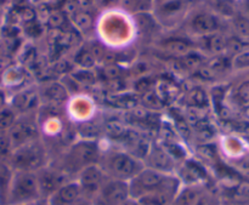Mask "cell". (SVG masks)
<instances>
[{
	"instance_id": "6da1fadb",
	"label": "cell",
	"mask_w": 249,
	"mask_h": 205,
	"mask_svg": "<svg viewBox=\"0 0 249 205\" xmlns=\"http://www.w3.org/2000/svg\"><path fill=\"white\" fill-rule=\"evenodd\" d=\"M180 184L181 181L179 177L174 176V174H165L151 168H145L129 181V192L134 199L155 192H162L175 198L180 191Z\"/></svg>"
},
{
	"instance_id": "52a82bcc",
	"label": "cell",
	"mask_w": 249,
	"mask_h": 205,
	"mask_svg": "<svg viewBox=\"0 0 249 205\" xmlns=\"http://www.w3.org/2000/svg\"><path fill=\"white\" fill-rule=\"evenodd\" d=\"M130 198L129 182L107 177L99 194L94 199L95 205H119Z\"/></svg>"
},
{
	"instance_id": "8d00e7d4",
	"label": "cell",
	"mask_w": 249,
	"mask_h": 205,
	"mask_svg": "<svg viewBox=\"0 0 249 205\" xmlns=\"http://www.w3.org/2000/svg\"><path fill=\"white\" fill-rule=\"evenodd\" d=\"M237 168L240 171H242L243 174L249 175V157L243 158L240 162L237 163Z\"/></svg>"
},
{
	"instance_id": "bcb514c9",
	"label": "cell",
	"mask_w": 249,
	"mask_h": 205,
	"mask_svg": "<svg viewBox=\"0 0 249 205\" xmlns=\"http://www.w3.org/2000/svg\"><path fill=\"white\" fill-rule=\"evenodd\" d=\"M247 114H248V117H249V108H248V111H247Z\"/></svg>"
},
{
	"instance_id": "277c9868",
	"label": "cell",
	"mask_w": 249,
	"mask_h": 205,
	"mask_svg": "<svg viewBox=\"0 0 249 205\" xmlns=\"http://www.w3.org/2000/svg\"><path fill=\"white\" fill-rule=\"evenodd\" d=\"M99 157V148L92 141L87 140L75 143L66 157L63 172L68 176L72 174H79L85 168L97 164Z\"/></svg>"
},
{
	"instance_id": "74e56055",
	"label": "cell",
	"mask_w": 249,
	"mask_h": 205,
	"mask_svg": "<svg viewBox=\"0 0 249 205\" xmlns=\"http://www.w3.org/2000/svg\"><path fill=\"white\" fill-rule=\"evenodd\" d=\"M119 68L117 66H108V67L105 69V74L108 78H117L119 75Z\"/></svg>"
},
{
	"instance_id": "83f0119b",
	"label": "cell",
	"mask_w": 249,
	"mask_h": 205,
	"mask_svg": "<svg viewBox=\"0 0 249 205\" xmlns=\"http://www.w3.org/2000/svg\"><path fill=\"white\" fill-rule=\"evenodd\" d=\"M215 9H218L221 14L232 15L233 14V0H208Z\"/></svg>"
},
{
	"instance_id": "5b68a950",
	"label": "cell",
	"mask_w": 249,
	"mask_h": 205,
	"mask_svg": "<svg viewBox=\"0 0 249 205\" xmlns=\"http://www.w3.org/2000/svg\"><path fill=\"white\" fill-rule=\"evenodd\" d=\"M10 159L15 171L36 172L45 167V152L36 141L15 148Z\"/></svg>"
},
{
	"instance_id": "9c48e42d",
	"label": "cell",
	"mask_w": 249,
	"mask_h": 205,
	"mask_svg": "<svg viewBox=\"0 0 249 205\" xmlns=\"http://www.w3.org/2000/svg\"><path fill=\"white\" fill-rule=\"evenodd\" d=\"M36 136H38V128L32 119L24 118L16 120L9 130V137L14 150L26 143L33 142L36 141Z\"/></svg>"
},
{
	"instance_id": "8992f818",
	"label": "cell",
	"mask_w": 249,
	"mask_h": 205,
	"mask_svg": "<svg viewBox=\"0 0 249 205\" xmlns=\"http://www.w3.org/2000/svg\"><path fill=\"white\" fill-rule=\"evenodd\" d=\"M107 180V175L99 164L90 165L78 174L77 182L79 184L82 196L88 199H94Z\"/></svg>"
},
{
	"instance_id": "f1b7e54d",
	"label": "cell",
	"mask_w": 249,
	"mask_h": 205,
	"mask_svg": "<svg viewBox=\"0 0 249 205\" xmlns=\"http://www.w3.org/2000/svg\"><path fill=\"white\" fill-rule=\"evenodd\" d=\"M75 61H77V63L79 66H82V67L84 68H90L92 67V66L95 65V57L91 55V52L90 51H80L79 53L77 55V57H75Z\"/></svg>"
},
{
	"instance_id": "d6986e66",
	"label": "cell",
	"mask_w": 249,
	"mask_h": 205,
	"mask_svg": "<svg viewBox=\"0 0 249 205\" xmlns=\"http://www.w3.org/2000/svg\"><path fill=\"white\" fill-rule=\"evenodd\" d=\"M189 102L191 107L196 108H204L208 106V96L201 89H194L189 94Z\"/></svg>"
},
{
	"instance_id": "4fadbf2b",
	"label": "cell",
	"mask_w": 249,
	"mask_h": 205,
	"mask_svg": "<svg viewBox=\"0 0 249 205\" xmlns=\"http://www.w3.org/2000/svg\"><path fill=\"white\" fill-rule=\"evenodd\" d=\"M39 97L34 90H26L17 95L14 100V107L17 111L27 112L38 106Z\"/></svg>"
},
{
	"instance_id": "5bb4252c",
	"label": "cell",
	"mask_w": 249,
	"mask_h": 205,
	"mask_svg": "<svg viewBox=\"0 0 249 205\" xmlns=\"http://www.w3.org/2000/svg\"><path fill=\"white\" fill-rule=\"evenodd\" d=\"M201 202V192L195 186H187L180 189L173 205H198Z\"/></svg>"
},
{
	"instance_id": "f546056e",
	"label": "cell",
	"mask_w": 249,
	"mask_h": 205,
	"mask_svg": "<svg viewBox=\"0 0 249 205\" xmlns=\"http://www.w3.org/2000/svg\"><path fill=\"white\" fill-rule=\"evenodd\" d=\"M232 66L237 69L249 67V50H243L235 56L232 61Z\"/></svg>"
},
{
	"instance_id": "ab89813d",
	"label": "cell",
	"mask_w": 249,
	"mask_h": 205,
	"mask_svg": "<svg viewBox=\"0 0 249 205\" xmlns=\"http://www.w3.org/2000/svg\"><path fill=\"white\" fill-rule=\"evenodd\" d=\"M236 129L241 133L249 134V121H237L236 123Z\"/></svg>"
},
{
	"instance_id": "d6a6232c",
	"label": "cell",
	"mask_w": 249,
	"mask_h": 205,
	"mask_svg": "<svg viewBox=\"0 0 249 205\" xmlns=\"http://www.w3.org/2000/svg\"><path fill=\"white\" fill-rule=\"evenodd\" d=\"M143 101L146 102L147 106L151 107H157L158 108V107L162 106V99L157 94H155V91L146 92V95L143 96Z\"/></svg>"
},
{
	"instance_id": "2e32d148",
	"label": "cell",
	"mask_w": 249,
	"mask_h": 205,
	"mask_svg": "<svg viewBox=\"0 0 249 205\" xmlns=\"http://www.w3.org/2000/svg\"><path fill=\"white\" fill-rule=\"evenodd\" d=\"M44 96L49 102L53 104H61L67 100V90L57 83H53V84L48 85L44 90Z\"/></svg>"
},
{
	"instance_id": "b9f144b4",
	"label": "cell",
	"mask_w": 249,
	"mask_h": 205,
	"mask_svg": "<svg viewBox=\"0 0 249 205\" xmlns=\"http://www.w3.org/2000/svg\"><path fill=\"white\" fill-rule=\"evenodd\" d=\"M119 205H140L139 204V202L136 201V199H134V198H129V199H126L125 202H123V203L122 204H119Z\"/></svg>"
},
{
	"instance_id": "7bdbcfd3",
	"label": "cell",
	"mask_w": 249,
	"mask_h": 205,
	"mask_svg": "<svg viewBox=\"0 0 249 205\" xmlns=\"http://www.w3.org/2000/svg\"><path fill=\"white\" fill-rule=\"evenodd\" d=\"M5 94L2 91H0V111L5 108Z\"/></svg>"
},
{
	"instance_id": "44dd1931",
	"label": "cell",
	"mask_w": 249,
	"mask_h": 205,
	"mask_svg": "<svg viewBox=\"0 0 249 205\" xmlns=\"http://www.w3.org/2000/svg\"><path fill=\"white\" fill-rule=\"evenodd\" d=\"M195 128H196L197 136H198L202 141H208L214 136V129L212 128V125L206 120V119H202V120L197 121V123L195 124Z\"/></svg>"
},
{
	"instance_id": "f6af8a7d",
	"label": "cell",
	"mask_w": 249,
	"mask_h": 205,
	"mask_svg": "<svg viewBox=\"0 0 249 205\" xmlns=\"http://www.w3.org/2000/svg\"><path fill=\"white\" fill-rule=\"evenodd\" d=\"M246 6H247V9L249 11V0H246Z\"/></svg>"
},
{
	"instance_id": "7c38bea8",
	"label": "cell",
	"mask_w": 249,
	"mask_h": 205,
	"mask_svg": "<svg viewBox=\"0 0 249 205\" xmlns=\"http://www.w3.org/2000/svg\"><path fill=\"white\" fill-rule=\"evenodd\" d=\"M191 26L197 34H202V35H208L209 34L211 35L216 32L219 22L214 15L204 12V14H198L194 17Z\"/></svg>"
},
{
	"instance_id": "7402d4cb",
	"label": "cell",
	"mask_w": 249,
	"mask_h": 205,
	"mask_svg": "<svg viewBox=\"0 0 249 205\" xmlns=\"http://www.w3.org/2000/svg\"><path fill=\"white\" fill-rule=\"evenodd\" d=\"M129 129L124 125L123 123L118 120H111L107 123V131L111 134V136L116 138H122L123 140L124 136L126 135Z\"/></svg>"
},
{
	"instance_id": "9a60e30c",
	"label": "cell",
	"mask_w": 249,
	"mask_h": 205,
	"mask_svg": "<svg viewBox=\"0 0 249 205\" xmlns=\"http://www.w3.org/2000/svg\"><path fill=\"white\" fill-rule=\"evenodd\" d=\"M12 174L14 171L7 165L0 164V205H7Z\"/></svg>"
},
{
	"instance_id": "e0dca14e",
	"label": "cell",
	"mask_w": 249,
	"mask_h": 205,
	"mask_svg": "<svg viewBox=\"0 0 249 205\" xmlns=\"http://www.w3.org/2000/svg\"><path fill=\"white\" fill-rule=\"evenodd\" d=\"M164 48L168 51L173 53H177V55H186L191 50V45H190L187 41L185 40H179V39H174V40H168L164 44Z\"/></svg>"
},
{
	"instance_id": "836d02e7",
	"label": "cell",
	"mask_w": 249,
	"mask_h": 205,
	"mask_svg": "<svg viewBox=\"0 0 249 205\" xmlns=\"http://www.w3.org/2000/svg\"><path fill=\"white\" fill-rule=\"evenodd\" d=\"M63 22H65V17H63V15L61 12L55 11L53 14H50V16H49V24L53 28H60L63 24Z\"/></svg>"
},
{
	"instance_id": "30bf717a",
	"label": "cell",
	"mask_w": 249,
	"mask_h": 205,
	"mask_svg": "<svg viewBox=\"0 0 249 205\" xmlns=\"http://www.w3.org/2000/svg\"><path fill=\"white\" fill-rule=\"evenodd\" d=\"M146 158L150 165L148 168L165 172V174H173V170L175 168V159L165 151L164 147L151 146V150Z\"/></svg>"
},
{
	"instance_id": "e575fe53",
	"label": "cell",
	"mask_w": 249,
	"mask_h": 205,
	"mask_svg": "<svg viewBox=\"0 0 249 205\" xmlns=\"http://www.w3.org/2000/svg\"><path fill=\"white\" fill-rule=\"evenodd\" d=\"M238 97L243 104L249 106V83H246L238 90Z\"/></svg>"
},
{
	"instance_id": "ba28073f",
	"label": "cell",
	"mask_w": 249,
	"mask_h": 205,
	"mask_svg": "<svg viewBox=\"0 0 249 205\" xmlns=\"http://www.w3.org/2000/svg\"><path fill=\"white\" fill-rule=\"evenodd\" d=\"M36 180H38L39 191H40L41 199L48 201L60 187L67 184L68 175L65 174L63 171L56 169H50V168H45L38 170L36 172Z\"/></svg>"
},
{
	"instance_id": "4316f807",
	"label": "cell",
	"mask_w": 249,
	"mask_h": 205,
	"mask_svg": "<svg viewBox=\"0 0 249 205\" xmlns=\"http://www.w3.org/2000/svg\"><path fill=\"white\" fill-rule=\"evenodd\" d=\"M79 133L82 134L84 137H87L88 140L91 141V138L97 137V136H99L100 130L99 128H97V125H95V124L83 123L82 125L79 126Z\"/></svg>"
},
{
	"instance_id": "8fae6325",
	"label": "cell",
	"mask_w": 249,
	"mask_h": 205,
	"mask_svg": "<svg viewBox=\"0 0 249 205\" xmlns=\"http://www.w3.org/2000/svg\"><path fill=\"white\" fill-rule=\"evenodd\" d=\"M82 196L79 184L75 181H70L57 189L50 198L48 199V205H73Z\"/></svg>"
},
{
	"instance_id": "1f68e13d",
	"label": "cell",
	"mask_w": 249,
	"mask_h": 205,
	"mask_svg": "<svg viewBox=\"0 0 249 205\" xmlns=\"http://www.w3.org/2000/svg\"><path fill=\"white\" fill-rule=\"evenodd\" d=\"M124 6L130 11H139V10H146L150 0H123Z\"/></svg>"
},
{
	"instance_id": "3957f363",
	"label": "cell",
	"mask_w": 249,
	"mask_h": 205,
	"mask_svg": "<svg viewBox=\"0 0 249 205\" xmlns=\"http://www.w3.org/2000/svg\"><path fill=\"white\" fill-rule=\"evenodd\" d=\"M101 168L107 177L125 182L133 180L141 170L145 169L140 159L126 152H114L109 154L105 167Z\"/></svg>"
},
{
	"instance_id": "f35d334b",
	"label": "cell",
	"mask_w": 249,
	"mask_h": 205,
	"mask_svg": "<svg viewBox=\"0 0 249 205\" xmlns=\"http://www.w3.org/2000/svg\"><path fill=\"white\" fill-rule=\"evenodd\" d=\"M90 52H91V55L94 56L95 60H99V58H102L105 56L104 49H102L101 46H99V45L92 46L91 50H90Z\"/></svg>"
},
{
	"instance_id": "ffe728a7",
	"label": "cell",
	"mask_w": 249,
	"mask_h": 205,
	"mask_svg": "<svg viewBox=\"0 0 249 205\" xmlns=\"http://www.w3.org/2000/svg\"><path fill=\"white\" fill-rule=\"evenodd\" d=\"M16 121V113L12 108H4L0 111V131H6L12 128Z\"/></svg>"
},
{
	"instance_id": "603a6c76",
	"label": "cell",
	"mask_w": 249,
	"mask_h": 205,
	"mask_svg": "<svg viewBox=\"0 0 249 205\" xmlns=\"http://www.w3.org/2000/svg\"><path fill=\"white\" fill-rule=\"evenodd\" d=\"M182 66H185L189 69H198L202 66V58L201 56H198L197 53L189 52L186 55L182 56L181 58Z\"/></svg>"
},
{
	"instance_id": "7a4b0ae2",
	"label": "cell",
	"mask_w": 249,
	"mask_h": 205,
	"mask_svg": "<svg viewBox=\"0 0 249 205\" xmlns=\"http://www.w3.org/2000/svg\"><path fill=\"white\" fill-rule=\"evenodd\" d=\"M41 199L36 172L14 171L7 205H26Z\"/></svg>"
},
{
	"instance_id": "cb8c5ba5",
	"label": "cell",
	"mask_w": 249,
	"mask_h": 205,
	"mask_svg": "<svg viewBox=\"0 0 249 205\" xmlns=\"http://www.w3.org/2000/svg\"><path fill=\"white\" fill-rule=\"evenodd\" d=\"M12 151L14 148H12L9 135H6L5 131H0V158L11 157Z\"/></svg>"
},
{
	"instance_id": "ac0fdd59",
	"label": "cell",
	"mask_w": 249,
	"mask_h": 205,
	"mask_svg": "<svg viewBox=\"0 0 249 205\" xmlns=\"http://www.w3.org/2000/svg\"><path fill=\"white\" fill-rule=\"evenodd\" d=\"M228 46V40L224 35L219 33H213L209 35L208 38V48L212 52L214 53H220L224 50H226Z\"/></svg>"
},
{
	"instance_id": "d4e9b609",
	"label": "cell",
	"mask_w": 249,
	"mask_h": 205,
	"mask_svg": "<svg viewBox=\"0 0 249 205\" xmlns=\"http://www.w3.org/2000/svg\"><path fill=\"white\" fill-rule=\"evenodd\" d=\"M74 23L82 31H88V29L91 28L92 18L87 12H79V14H75Z\"/></svg>"
},
{
	"instance_id": "484cf974",
	"label": "cell",
	"mask_w": 249,
	"mask_h": 205,
	"mask_svg": "<svg viewBox=\"0 0 249 205\" xmlns=\"http://www.w3.org/2000/svg\"><path fill=\"white\" fill-rule=\"evenodd\" d=\"M233 24H235V29L241 36L243 38H249V19L246 18L243 16L236 17L235 21H233Z\"/></svg>"
},
{
	"instance_id": "60d3db41",
	"label": "cell",
	"mask_w": 249,
	"mask_h": 205,
	"mask_svg": "<svg viewBox=\"0 0 249 205\" xmlns=\"http://www.w3.org/2000/svg\"><path fill=\"white\" fill-rule=\"evenodd\" d=\"M73 205H95V204L91 199H88L85 198V197H80V198L78 199V201Z\"/></svg>"
},
{
	"instance_id": "d590c367",
	"label": "cell",
	"mask_w": 249,
	"mask_h": 205,
	"mask_svg": "<svg viewBox=\"0 0 249 205\" xmlns=\"http://www.w3.org/2000/svg\"><path fill=\"white\" fill-rule=\"evenodd\" d=\"M243 45L241 41L236 40V39H232V40H228V46H226V49H230L231 51H233V52L236 53H240L242 50Z\"/></svg>"
},
{
	"instance_id": "ee69618b",
	"label": "cell",
	"mask_w": 249,
	"mask_h": 205,
	"mask_svg": "<svg viewBox=\"0 0 249 205\" xmlns=\"http://www.w3.org/2000/svg\"><path fill=\"white\" fill-rule=\"evenodd\" d=\"M26 205H48V202L44 201V199H40V201L34 202V203H31V204H26Z\"/></svg>"
},
{
	"instance_id": "4dcf8cb0",
	"label": "cell",
	"mask_w": 249,
	"mask_h": 205,
	"mask_svg": "<svg viewBox=\"0 0 249 205\" xmlns=\"http://www.w3.org/2000/svg\"><path fill=\"white\" fill-rule=\"evenodd\" d=\"M230 67V62L226 57H215L214 60H212V62L209 63L208 68H211L213 72H223L226 70Z\"/></svg>"
}]
</instances>
